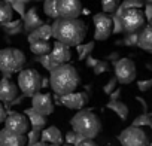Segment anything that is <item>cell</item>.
<instances>
[{
	"mask_svg": "<svg viewBox=\"0 0 152 146\" xmlns=\"http://www.w3.org/2000/svg\"><path fill=\"white\" fill-rule=\"evenodd\" d=\"M70 124L75 133L84 136L85 139H94L102 130V122L99 116L87 109H81L72 118Z\"/></svg>",
	"mask_w": 152,
	"mask_h": 146,
	"instance_id": "obj_3",
	"label": "cell"
},
{
	"mask_svg": "<svg viewBox=\"0 0 152 146\" xmlns=\"http://www.w3.org/2000/svg\"><path fill=\"white\" fill-rule=\"evenodd\" d=\"M49 57H51L57 64H66V63L70 61V58H72L70 46H67V45H64V43L55 40V43H54L52 48H51Z\"/></svg>",
	"mask_w": 152,
	"mask_h": 146,
	"instance_id": "obj_14",
	"label": "cell"
},
{
	"mask_svg": "<svg viewBox=\"0 0 152 146\" xmlns=\"http://www.w3.org/2000/svg\"><path fill=\"white\" fill-rule=\"evenodd\" d=\"M24 24H26V28L27 30H36L37 27H40L42 24H43V21H42V18L39 17V14L36 12V9H31V11H28L27 12V15H26V20H24Z\"/></svg>",
	"mask_w": 152,
	"mask_h": 146,
	"instance_id": "obj_21",
	"label": "cell"
},
{
	"mask_svg": "<svg viewBox=\"0 0 152 146\" xmlns=\"http://www.w3.org/2000/svg\"><path fill=\"white\" fill-rule=\"evenodd\" d=\"M145 17L148 18V21L152 20V5H149V6L146 8V11H145Z\"/></svg>",
	"mask_w": 152,
	"mask_h": 146,
	"instance_id": "obj_39",
	"label": "cell"
},
{
	"mask_svg": "<svg viewBox=\"0 0 152 146\" xmlns=\"http://www.w3.org/2000/svg\"><path fill=\"white\" fill-rule=\"evenodd\" d=\"M49 84L57 96H66L73 93L79 85V75L72 64H60L51 70Z\"/></svg>",
	"mask_w": 152,
	"mask_h": 146,
	"instance_id": "obj_2",
	"label": "cell"
},
{
	"mask_svg": "<svg viewBox=\"0 0 152 146\" xmlns=\"http://www.w3.org/2000/svg\"><path fill=\"white\" fill-rule=\"evenodd\" d=\"M27 139L24 134L12 133L6 128L0 130V146H24Z\"/></svg>",
	"mask_w": 152,
	"mask_h": 146,
	"instance_id": "obj_15",
	"label": "cell"
},
{
	"mask_svg": "<svg viewBox=\"0 0 152 146\" xmlns=\"http://www.w3.org/2000/svg\"><path fill=\"white\" fill-rule=\"evenodd\" d=\"M26 64V55L17 48H3L0 49V72L5 75L21 72Z\"/></svg>",
	"mask_w": 152,
	"mask_h": 146,
	"instance_id": "obj_4",
	"label": "cell"
},
{
	"mask_svg": "<svg viewBox=\"0 0 152 146\" xmlns=\"http://www.w3.org/2000/svg\"><path fill=\"white\" fill-rule=\"evenodd\" d=\"M151 124H152V116L148 115V113H143V115L137 116L133 121V125L134 127H143V125H151Z\"/></svg>",
	"mask_w": 152,
	"mask_h": 146,
	"instance_id": "obj_28",
	"label": "cell"
},
{
	"mask_svg": "<svg viewBox=\"0 0 152 146\" xmlns=\"http://www.w3.org/2000/svg\"><path fill=\"white\" fill-rule=\"evenodd\" d=\"M40 61H42L43 67H46L48 70H52V69H55L57 66H60V64H57V63L49 57V54H48V55H42V60H40Z\"/></svg>",
	"mask_w": 152,
	"mask_h": 146,
	"instance_id": "obj_31",
	"label": "cell"
},
{
	"mask_svg": "<svg viewBox=\"0 0 152 146\" xmlns=\"http://www.w3.org/2000/svg\"><path fill=\"white\" fill-rule=\"evenodd\" d=\"M40 139H42V142L51 143V145H60L63 142L61 131L57 127H54V125L43 128V131H40Z\"/></svg>",
	"mask_w": 152,
	"mask_h": 146,
	"instance_id": "obj_17",
	"label": "cell"
},
{
	"mask_svg": "<svg viewBox=\"0 0 152 146\" xmlns=\"http://www.w3.org/2000/svg\"><path fill=\"white\" fill-rule=\"evenodd\" d=\"M82 140H85V137L84 136H81V134H78V133H75V131H69L67 134H66V142L67 143H70V145H78V143H81Z\"/></svg>",
	"mask_w": 152,
	"mask_h": 146,
	"instance_id": "obj_29",
	"label": "cell"
},
{
	"mask_svg": "<svg viewBox=\"0 0 152 146\" xmlns=\"http://www.w3.org/2000/svg\"><path fill=\"white\" fill-rule=\"evenodd\" d=\"M149 26H151V27H152V20H151V24H149Z\"/></svg>",
	"mask_w": 152,
	"mask_h": 146,
	"instance_id": "obj_43",
	"label": "cell"
},
{
	"mask_svg": "<svg viewBox=\"0 0 152 146\" xmlns=\"http://www.w3.org/2000/svg\"><path fill=\"white\" fill-rule=\"evenodd\" d=\"M43 11L48 17L57 20L58 18V11H57V0H45L43 3Z\"/></svg>",
	"mask_w": 152,
	"mask_h": 146,
	"instance_id": "obj_25",
	"label": "cell"
},
{
	"mask_svg": "<svg viewBox=\"0 0 152 146\" xmlns=\"http://www.w3.org/2000/svg\"><path fill=\"white\" fill-rule=\"evenodd\" d=\"M51 48L52 45L48 42V40H34L30 43V51L34 54V55H48L51 52Z\"/></svg>",
	"mask_w": 152,
	"mask_h": 146,
	"instance_id": "obj_22",
	"label": "cell"
},
{
	"mask_svg": "<svg viewBox=\"0 0 152 146\" xmlns=\"http://www.w3.org/2000/svg\"><path fill=\"white\" fill-rule=\"evenodd\" d=\"M51 37H52V27L48 24H42L36 30H33V33L28 36V40L31 43L34 40H49Z\"/></svg>",
	"mask_w": 152,
	"mask_h": 146,
	"instance_id": "obj_20",
	"label": "cell"
},
{
	"mask_svg": "<svg viewBox=\"0 0 152 146\" xmlns=\"http://www.w3.org/2000/svg\"><path fill=\"white\" fill-rule=\"evenodd\" d=\"M39 139H40V130L33 128V130L30 131V134H28V142H30V146H31L33 143L39 142Z\"/></svg>",
	"mask_w": 152,
	"mask_h": 146,
	"instance_id": "obj_34",
	"label": "cell"
},
{
	"mask_svg": "<svg viewBox=\"0 0 152 146\" xmlns=\"http://www.w3.org/2000/svg\"><path fill=\"white\" fill-rule=\"evenodd\" d=\"M18 96V85H15L8 78L0 79V101H12Z\"/></svg>",
	"mask_w": 152,
	"mask_h": 146,
	"instance_id": "obj_16",
	"label": "cell"
},
{
	"mask_svg": "<svg viewBox=\"0 0 152 146\" xmlns=\"http://www.w3.org/2000/svg\"><path fill=\"white\" fill-rule=\"evenodd\" d=\"M136 76H137V70H136V64L133 60L119 58L115 63V78L119 84L128 85L133 81H136Z\"/></svg>",
	"mask_w": 152,
	"mask_h": 146,
	"instance_id": "obj_8",
	"label": "cell"
},
{
	"mask_svg": "<svg viewBox=\"0 0 152 146\" xmlns=\"http://www.w3.org/2000/svg\"><path fill=\"white\" fill-rule=\"evenodd\" d=\"M15 11L11 6V3L5 2V0H0V26H8L11 24V21L14 20Z\"/></svg>",
	"mask_w": 152,
	"mask_h": 146,
	"instance_id": "obj_19",
	"label": "cell"
},
{
	"mask_svg": "<svg viewBox=\"0 0 152 146\" xmlns=\"http://www.w3.org/2000/svg\"><path fill=\"white\" fill-rule=\"evenodd\" d=\"M119 94H121V91L119 90H115L113 93H110V100H118Z\"/></svg>",
	"mask_w": 152,
	"mask_h": 146,
	"instance_id": "obj_40",
	"label": "cell"
},
{
	"mask_svg": "<svg viewBox=\"0 0 152 146\" xmlns=\"http://www.w3.org/2000/svg\"><path fill=\"white\" fill-rule=\"evenodd\" d=\"M137 88L140 91H148L152 88V79H143V81H137Z\"/></svg>",
	"mask_w": 152,
	"mask_h": 146,
	"instance_id": "obj_33",
	"label": "cell"
},
{
	"mask_svg": "<svg viewBox=\"0 0 152 146\" xmlns=\"http://www.w3.org/2000/svg\"><path fill=\"white\" fill-rule=\"evenodd\" d=\"M78 48V54H79V58L82 60V58H87L88 55H90V52L94 49V42H90V43H85V45H78L76 46Z\"/></svg>",
	"mask_w": 152,
	"mask_h": 146,
	"instance_id": "obj_27",
	"label": "cell"
},
{
	"mask_svg": "<svg viewBox=\"0 0 152 146\" xmlns=\"http://www.w3.org/2000/svg\"><path fill=\"white\" fill-rule=\"evenodd\" d=\"M31 146H46V143H45V142H42V140H40V142H36V143H33V145H31Z\"/></svg>",
	"mask_w": 152,
	"mask_h": 146,
	"instance_id": "obj_41",
	"label": "cell"
},
{
	"mask_svg": "<svg viewBox=\"0 0 152 146\" xmlns=\"http://www.w3.org/2000/svg\"><path fill=\"white\" fill-rule=\"evenodd\" d=\"M151 127H152V124H151Z\"/></svg>",
	"mask_w": 152,
	"mask_h": 146,
	"instance_id": "obj_45",
	"label": "cell"
},
{
	"mask_svg": "<svg viewBox=\"0 0 152 146\" xmlns=\"http://www.w3.org/2000/svg\"><path fill=\"white\" fill-rule=\"evenodd\" d=\"M6 116H8V113H6V109H5L2 104H0V124H2V122H5Z\"/></svg>",
	"mask_w": 152,
	"mask_h": 146,
	"instance_id": "obj_37",
	"label": "cell"
},
{
	"mask_svg": "<svg viewBox=\"0 0 152 146\" xmlns=\"http://www.w3.org/2000/svg\"><path fill=\"white\" fill-rule=\"evenodd\" d=\"M87 58H88V60H87V64H88V67H91V69H93V67L97 64V61H99V60H96V58H93V57H90V55H88Z\"/></svg>",
	"mask_w": 152,
	"mask_h": 146,
	"instance_id": "obj_38",
	"label": "cell"
},
{
	"mask_svg": "<svg viewBox=\"0 0 152 146\" xmlns=\"http://www.w3.org/2000/svg\"><path fill=\"white\" fill-rule=\"evenodd\" d=\"M119 21L122 26V30L127 33H137L139 30H142L146 24V17L145 12L142 11V8H127L122 9L119 8Z\"/></svg>",
	"mask_w": 152,
	"mask_h": 146,
	"instance_id": "obj_5",
	"label": "cell"
},
{
	"mask_svg": "<svg viewBox=\"0 0 152 146\" xmlns=\"http://www.w3.org/2000/svg\"><path fill=\"white\" fill-rule=\"evenodd\" d=\"M118 140L122 146H148L149 145L148 134L140 127H134V125L122 130L121 134L118 136Z\"/></svg>",
	"mask_w": 152,
	"mask_h": 146,
	"instance_id": "obj_7",
	"label": "cell"
},
{
	"mask_svg": "<svg viewBox=\"0 0 152 146\" xmlns=\"http://www.w3.org/2000/svg\"><path fill=\"white\" fill-rule=\"evenodd\" d=\"M28 127H30L28 118L18 112L8 113V116L5 119V128L12 133H17V134H26L28 131Z\"/></svg>",
	"mask_w": 152,
	"mask_h": 146,
	"instance_id": "obj_11",
	"label": "cell"
},
{
	"mask_svg": "<svg viewBox=\"0 0 152 146\" xmlns=\"http://www.w3.org/2000/svg\"><path fill=\"white\" fill-rule=\"evenodd\" d=\"M107 109L113 110L122 121H125V119L128 118V113H130L127 104L122 103V101H119V100H110V101L107 103Z\"/></svg>",
	"mask_w": 152,
	"mask_h": 146,
	"instance_id": "obj_24",
	"label": "cell"
},
{
	"mask_svg": "<svg viewBox=\"0 0 152 146\" xmlns=\"http://www.w3.org/2000/svg\"><path fill=\"white\" fill-rule=\"evenodd\" d=\"M58 18H79L82 14L81 0H57Z\"/></svg>",
	"mask_w": 152,
	"mask_h": 146,
	"instance_id": "obj_10",
	"label": "cell"
},
{
	"mask_svg": "<svg viewBox=\"0 0 152 146\" xmlns=\"http://www.w3.org/2000/svg\"><path fill=\"white\" fill-rule=\"evenodd\" d=\"M137 46L146 52H152V27L149 24L140 30L137 37Z\"/></svg>",
	"mask_w": 152,
	"mask_h": 146,
	"instance_id": "obj_18",
	"label": "cell"
},
{
	"mask_svg": "<svg viewBox=\"0 0 152 146\" xmlns=\"http://www.w3.org/2000/svg\"><path fill=\"white\" fill-rule=\"evenodd\" d=\"M75 146H99V145H97V143H94L91 139H85V140H82L81 143L75 145Z\"/></svg>",
	"mask_w": 152,
	"mask_h": 146,
	"instance_id": "obj_36",
	"label": "cell"
},
{
	"mask_svg": "<svg viewBox=\"0 0 152 146\" xmlns=\"http://www.w3.org/2000/svg\"><path fill=\"white\" fill-rule=\"evenodd\" d=\"M93 23H94V39L96 40H106L113 33V20L107 14L104 12L96 14L93 17Z\"/></svg>",
	"mask_w": 152,
	"mask_h": 146,
	"instance_id": "obj_9",
	"label": "cell"
},
{
	"mask_svg": "<svg viewBox=\"0 0 152 146\" xmlns=\"http://www.w3.org/2000/svg\"><path fill=\"white\" fill-rule=\"evenodd\" d=\"M52 27V37L67 46H78L87 36V24L79 18H57Z\"/></svg>",
	"mask_w": 152,
	"mask_h": 146,
	"instance_id": "obj_1",
	"label": "cell"
},
{
	"mask_svg": "<svg viewBox=\"0 0 152 146\" xmlns=\"http://www.w3.org/2000/svg\"><path fill=\"white\" fill-rule=\"evenodd\" d=\"M121 5V0H102V9L104 14L115 12Z\"/></svg>",
	"mask_w": 152,
	"mask_h": 146,
	"instance_id": "obj_26",
	"label": "cell"
},
{
	"mask_svg": "<svg viewBox=\"0 0 152 146\" xmlns=\"http://www.w3.org/2000/svg\"><path fill=\"white\" fill-rule=\"evenodd\" d=\"M116 84H118V81H116V78L113 76L112 79H109V82L103 87V91L106 93V94H110V93H113L115 90H116Z\"/></svg>",
	"mask_w": 152,
	"mask_h": 146,
	"instance_id": "obj_32",
	"label": "cell"
},
{
	"mask_svg": "<svg viewBox=\"0 0 152 146\" xmlns=\"http://www.w3.org/2000/svg\"><path fill=\"white\" fill-rule=\"evenodd\" d=\"M26 113H27V116H28V122L33 125V128H36V130H42V128L46 127V116H43V115L34 112L33 109L26 110Z\"/></svg>",
	"mask_w": 152,
	"mask_h": 146,
	"instance_id": "obj_23",
	"label": "cell"
},
{
	"mask_svg": "<svg viewBox=\"0 0 152 146\" xmlns=\"http://www.w3.org/2000/svg\"><path fill=\"white\" fill-rule=\"evenodd\" d=\"M42 88V76L34 69H23L18 72V90L26 96H34Z\"/></svg>",
	"mask_w": 152,
	"mask_h": 146,
	"instance_id": "obj_6",
	"label": "cell"
},
{
	"mask_svg": "<svg viewBox=\"0 0 152 146\" xmlns=\"http://www.w3.org/2000/svg\"><path fill=\"white\" fill-rule=\"evenodd\" d=\"M130 36L125 39V45H137V37H139V33H128Z\"/></svg>",
	"mask_w": 152,
	"mask_h": 146,
	"instance_id": "obj_35",
	"label": "cell"
},
{
	"mask_svg": "<svg viewBox=\"0 0 152 146\" xmlns=\"http://www.w3.org/2000/svg\"><path fill=\"white\" fill-rule=\"evenodd\" d=\"M149 146H152V145H149Z\"/></svg>",
	"mask_w": 152,
	"mask_h": 146,
	"instance_id": "obj_44",
	"label": "cell"
},
{
	"mask_svg": "<svg viewBox=\"0 0 152 146\" xmlns=\"http://www.w3.org/2000/svg\"><path fill=\"white\" fill-rule=\"evenodd\" d=\"M60 101L61 104H64L69 109H75V110H81L84 106L88 104L90 97L87 93H70L66 96H60Z\"/></svg>",
	"mask_w": 152,
	"mask_h": 146,
	"instance_id": "obj_13",
	"label": "cell"
},
{
	"mask_svg": "<svg viewBox=\"0 0 152 146\" xmlns=\"http://www.w3.org/2000/svg\"><path fill=\"white\" fill-rule=\"evenodd\" d=\"M49 146H60V145H49Z\"/></svg>",
	"mask_w": 152,
	"mask_h": 146,
	"instance_id": "obj_42",
	"label": "cell"
},
{
	"mask_svg": "<svg viewBox=\"0 0 152 146\" xmlns=\"http://www.w3.org/2000/svg\"><path fill=\"white\" fill-rule=\"evenodd\" d=\"M109 70V63L107 61H103V60H99L97 64L93 67V72H94V75H102V73L107 72Z\"/></svg>",
	"mask_w": 152,
	"mask_h": 146,
	"instance_id": "obj_30",
	"label": "cell"
},
{
	"mask_svg": "<svg viewBox=\"0 0 152 146\" xmlns=\"http://www.w3.org/2000/svg\"><path fill=\"white\" fill-rule=\"evenodd\" d=\"M31 109L43 116H48L54 112V103L48 93H36L31 99Z\"/></svg>",
	"mask_w": 152,
	"mask_h": 146,
	"instance_id": "obj_12",
	"label": "cell"
}]
</instances>
